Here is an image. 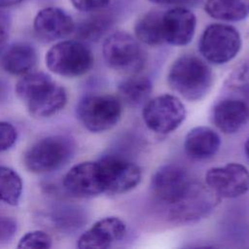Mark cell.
Masks as SVG:
<instances>
[{
    "label": "cell",
    "instance_id": "6da1fadb",
    "mask_svg": "<svg viewBox=\"0 0 249 249\" xmlns=\"http://www.w3.org/2000/svg\"><path fill=\"white\" fill-rule=\"evenodd\" d=\"M16 92L29 114L35 118H47L56 114L67 101L64 88L43 72L22 75L16 85Z\"/></svg>",
    "mask_w": 249,
    "mask_h": 249
},
{
    "label": "cell",
    "instance_id": "7a4b0ae2",
    "mask_svg": "<svg viewBox=\"0 0 249 249\" xmlns=\"http://www.w3.org/2000/svg\"><path fill=\"white\" fill-rule=\"evenodd\" d=\"M167 82L170 88L185 99L198 101L210 91L213 73L202 59L187 54L180 56L172 63Z\"/></svg>",
    "mask_w": 249,
    "mask_h": 249
},
{
    "label": "cell",
    "instance_id": "3957f363",
    "mask_svg": "<svg viewBox=\"0 0 249 249\" xmlns=\"http://www.w3.org/2000/svg\"><path fill=\"white\" fill-rule=\"evenodd\" d=\"M73 152L72 139L65 135H49L37 140L27 149L23 161L31 172L48 173L66 163Z\"/></svg>",
    "mask_w": 249,
    "mask_h": 249
},
{
    "label": "cell",
    "instance_id": "277c9868",
    "mask_svg": "<svg viewBox=\"0 0 249 249\" xmlns=\"http://www.w3.org/2000/svg\"><path fill=\"white\" fill-rule=\"evenodd\" d=\"M46 65L57 75L78 77L90 70L93 65V55L91 51L82 42L61 41L48 51Z\"/></svg>",
    "mask_w": 249,
    "mask_h": 249
},
{
    "label": "cell",
    "instance_id": "5b68a950",
    "mask_svg": "<svg viewBox=\"0 0 249 249\" xmlns=\"http://www.w3.org/2000/svg\"><path fill=\"white\" fill-rule=\"evenodd\" d=\"M77 117L91 132H102L115 126L121 119L122 105L111 94H90L83 97L77 105Z\"/></svg>",
    "mask_w": 249,
    "mask_h": 249
},
{
    "label": "cell",
    "instance_id": "8992f818",
    "mask_svg": "<svg viewBox=\"0 0 249 249\" xmlns=\"http://www.w3.org/2000/svg\"><path fill=\"white\" fill-rule=\"evenodd\" d=\"M241 45V37L236 28L225 23H212L202 32L198 49L207 61L225 64L236 56Z\"/></svg>",
    "mask_w": 249,
    "mask_h": 249
},
{
    "label": "cell",
    "instance_id": "52a82bcc",
    "mask_svg": "<svg viewBox=\"0 0 249 249\" xmlns=\"http://www.w3.org/2000/svg\"><path fill=\"white\" fill-rule=\"evenodd\" d=\"M102 53L111 68L126 73H135L145 61L139 41L124 31L110 34L103 43Z\"/></svg>",
    "mask_w": 249,
    "mask_h": 249
},
{
    "label": "cell",
    "instance_id": "ba28073f",
    "mask_svg": "<svg viewBox=\"0 0 249 249\" xmlns=\"http://www.w3.org/2000/svg\"><path fill=\"white\" fill-rule=\"evenodd\" d=\"M186 108L175 95L162 94L149 100L142 111L143 120L149 129L159 134L175 130L186 118Z\"/></svg>",
    "mask_w": 249,
    "mask_h": 249
},
{
    "label": "cell",
    "instance_id": "9c48e42d",
    "mask_svg": "<svg viewBox=\"0 0 249 249\" xmlns=\"http://www.w3.org/2000/svg\"><path fill=\"white\" fill-rule=\"evenodd\" d=\"M218 200L219 196L209 187L193 182L189 192L179 201L170 204L168 218L178 225L197 222L212 211Z\"/></svg>",
    "mask_w": 249,
    "mask_h": 249
},
{
    "label": "cell",
    "instance_id": "30bf717a",
    "mask_svg": "<svg viewBox=\"0 0 249 249\" xmlns=\"http://www.w3.org/2000/svg\"><path fill=\"white\" fill-rule=\"evenodd\" d=\"M104 193L120 195L134 189L141 181L140 167L118 156H105L97 160Z\"/></svg>",
    "mask_w": 249,
    "mask_h": 249
},
{
    "label": "cell",
    "instance_id": "8fae6325",
    "mask_svg": "<svg viewBox=\"0 0 249 249\" xmlns=\"http://www.w3.org/2000/svg\"><path fill=\"white\" fill-rule=\"evenodd\" d=\"M205 182L219 197L234 198L249 190V171L240 163L212 167L205 174Z\"/></svg>",
    "mask_w": 249,
    "mask_h": 249
},
{
    "label": "cell",
    "instance_id": "7c38bea8",
    "mask_svg": "<svg viewBox=\"0 0 249 249\" xmlns=\"http://www.w3.org/2000/svg\"><path fill=\"white\" fill-rule=\"evenodd\" d=\"M192 184L188 173L174 164L162 165L152 178L154 195L168 204L179 201L189 192Z\"/></svg>",
    "mask_w": 249,
    "mask_h": 249
},
{
    "label": "cell",
    "instance_id": "4fadbf2b",
    "mask_svg": "<svg viewBox=\"0 0 249 249\" xmlns=\"http://www.w3.org/2000/svg\"><path fill=\"white\" fill-rule=\"evenodd\" d=\"M63 186L76 197H92L104 193L97 161H84L71 167L64 176Z\"/></svg>",
    "mask_w": 249,
    "mask_h": 249
},
{
    "label": "cell",
    "instance_id": "5bb4252c",
    "mask_svg": "<svg viewBox=\"0 0 249 249\" xmlns=\"http://www.w3.org/2000/svg\"><path fill=\"white\" fill-rule=\"evenodd\" d=\"M195 14L182 6H177L162 13V32L164 43L173 46L188 45L196 31Z\"/></svg>",
    "mask_w": 249,
    "mask_h": 249
},
{
    "label": "cell",
    "instance_id": "9a60e30c",
    "mask_svg": "<svg viewBox=\"0 0 249 249\" xmlns=\"http://www.w3.org/2000/svg\"><path fill=\"white\" fill-rule=\"evenodd\" d=\"M126 233L125 224L117 217H106L97 221L78 240L81 249H106L121 241Z\"/></svg>",
    "mask_w": 249,
    "mask_h": 249
},
{
    "label": "cell",
    "instance_id": "2e32d148",
    "mask_svg": "<svg viewBox=\"0 0 249 249\" xmlns=\"http://www.w3.org/2000/svg\"><path fill=\"white\" fill-rule=\"evenodd\" d=\"M33 27L38 38L51 42L70 35L75 30V22L62 9L48 7L37 13Z\"/></svg>",
    "mask_w": 249,
    "mask_h": 249
},
{
    "label": "cell",
    "instance_id": "e0dca14e",
    "mask_svg": "<svg viewBox=\"0 0 249 249\" xmlns=\"http://www.w3.org/2000/svg\"><path fill=\"white\" fill-rule=\"evenodd\" d=\"M212 121L222 132L235 133L248 123L249 106L243 100L224 99L214 106Z\"/></svg>",
    "mask_w": 249,
    "mask_h": 249
},
{
    "label": "cell",
    "instance_id": "ac0fdd59",
    "mask_svg": "<svg viewBox=\"0 0 249 249\" xmlns=\"http://www.w3.org/2000/svg\"><path fill=\"white\" fill-rule=\"evenodd\" d=\"M220 145V136L208 126L194 127L188 132L184 142L185 152L194 160L212 158L218 152Z\"/></svg>",
    "mask_w": 249,
    "mask_h": 249
},
{
    "label": "cell",
    "instance_id": "d6986e66",
    "mask_svg": "<svg viewBox=\"0 0 249 249\" xmlns=\"http://www.w3.org/2000/svg\"><path fill=\"white\" fill-rule=\"evenodd\" d=\"M37 53L33 46L27 43H16L9 47L1 58L2 68L13 75H24L33 69Z\"/></svg>",
    "mask_w": 249,
    "mask_h": 249
},
{
    "label": "cell",
    "instance_id": "ffe728a7",
    "mask_svg": "<svg viewBox=\"0 0 249 249\" xmlns=\"http://www.w3.org/2000/svg\"><path fill=\"white\" fill-rule=\"evenodd\" d=\"M135 38L148 46H159L164 43L162 32V13L149 11L143 14L134 25Z\"/></svg>",
    "mask_w": 249,
    "mask_h": 249
},
{
    "label": "cell",
    "instance_id": "44dd1931",
    "mask_svg": "<svg viewBox=\"0 0 249 249\" xmlns=\"http://www.w3.org/2000/svg\"><path fill=\"white\" fill-rule=\"evenodd\" d=\"M208 16L223 21H240L249 17V0H206Z\"/></svg>",
    "mask_w": 249,
    "mask_h": 249
},
{
    "label": "cell",
    "instance_id": "7402d4cb",
    "mask_svg": "<svg viewBox=\"0 0 249 249\" xmlns=\"http://www.w3.org/2000/svg\"><path fill=\"white\" fill-rule=\"evenodd\" d=\"M121 98L129 105H139L152 92L151 81L143 76H131L123 80L118 88Z\"/></svg>",
    "mask_w": 249,
    "mask_h": 249
},
{
    "label": "cell",
    "instance_id": "603a6c76",
    "mask_svg": "<svg viewBox=\"0 0 249 249\" xmlns=\"http://www.w3.org/2000/svg\"><path fill=\"white\" fill-rule=\"evenodd\" d=\"M22 192V182L18 174L10 167L0 165V201L17 205Z\"/></svg>",
    "mask_w": 249,
    "mask_h": 249
},
{
    "label": "cell",
    "instance_id": "cb8c5ba5",
    "mask_svg": "<svg viewBox=\"0 0 249 249\" xmlns=\"http://www.w3.org/2000/svg\"><path fill=\"white\" fill-rule=\"evenodd\" d=\"M108 20L102 17L89 18L80 25L78 35L85 40H97L108 28Z\"/></svg>",
    "mask_w": 249,
    "mask_h": 249
},
{
    "label": "cell",
    "instance_id": "d4e9b609",
    "mask_svg": "<svg viewBox=\"0 0 249 249\" xmlns=\"http://www.w3.org/2000/svg\"><path fill=\"white\" fill-rule=\"evenodd\" d=\"M52 237L44 231H32L25 233L18 241V248H50Z\"/></svg>",
    "mask_w": 249,
    "mask_h": 249
},
{
    "label": "cell",
    "instance_id": "484cf974",
    "mask_svg": "<svg viewBox=\"0 0 249 249\" xmlns=\"http://www.w3.org/2000/svg\"><path fill=\"white\" fill-rule=\"evenodd\" d=\"M17 222L14 218L0 214V245L9 243L17 232Z\"/></svg>",
    "mask_w": 249,
    "mask_h": 249
},
{
    "label": "cell",
    "instance_id": "4316f807",
    "mask_svg": "<svg viewBox=\"0 0 249 249\" xmlns=\"http://www.w3.org/2000/svg\"><path fill=\"white\" fill-rule=\"evenodd\" d=\"M17 140V130L7 122H0V152L11 148Z\"/></svg>",
    "mask_w": 249,
    "mask_h": 249
},
{
    "label": "cell",
    "instance_id": "83f0119b",
    "mask_svg": "<svg viewBox=\"0 0 249 249\" xmlns=\"http://www.w3.org/2000/svg\"><path fill=\"white\" fill-rule=\"evenodd\" d=\"M110 1L111 0H71V3L78 11L95 12L108 6Z\"/></svg>",
    "mask_w": 249,
    "mask_h": 249
},
{
    "label": "cell",
    "instance_id": "f1b7e54d",
    "mask_svg": "<svg viewBox=\"0 0 249 249\" xmlns=\"http://www.w3.org/2000/svg\"><path fill=\"white\" fill-rule=\"evenodd\" d=\"M149 1L159 5H184V4H191L196 0H149Z\"/></svg>",
    "mask_w": 249,
    "mask_h": 249
},
{
    "label": "cell",
    "instance_id": "f546056e",
    "mask_svg": "<svg viewBox=\"0 0 249 249\" xmlns=\"http://www.w3.org/2000/svg\"><path fill=\"white\" fill-rule=\"evenodd\" d=\"M7 41V31L5 27L0 23V52L4 48Z\"/></svg>",
    "mask_w": 249,
    "mask_h": 249
},
{
    "label": "cell",
    "instance_id": "4dcf8cb0",
    "mask_svg": "<svg viewBox=\"0 0 249 249\" xmlns=\"http://www.w3.org/2000/svg\"><path fill=\"white\" fill-rule=\"evenodd\" d=\"M22 0H0V8H7L20 3Z\"/></svg>",
    "mask_w": 249,
    "mask_h": 249
},
{
    "label": "cell",
    "instance_id": "1f68e13d",
    "mask_svg": "<svg viewBox=\"0 0 249 249\" xmlns=\"http://www.w3.org/2000/svg\"><path fill=\"white\" fill-rule=\"evenodd\" d=\"M244 148H245V153H246L247 157L249 158V138L247 139V141H246V143H245Z\"/></svg>",
    "mask_w": 249,
    "mask_h": 249
}]
</instances>
